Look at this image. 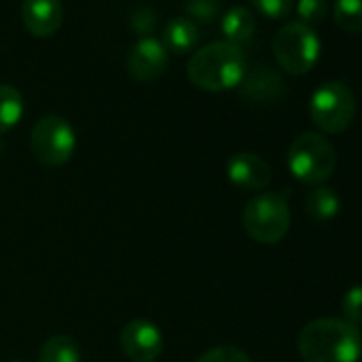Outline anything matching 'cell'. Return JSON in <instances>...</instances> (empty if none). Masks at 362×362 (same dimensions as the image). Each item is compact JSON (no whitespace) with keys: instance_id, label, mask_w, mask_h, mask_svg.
Segmentation results:
<instances>
[{"instance_id":"obj_1","label":"cell","mask_w":362,"mask_h":362,"mask_svg":"<svg viewBox=\"0 0 362 362\" xmlns=\"http://www.w3.org/2000/svg\"><path fill=\"white\" fill-rule=\"evenodd\" d=\"M305 362H360L362 330L343 317H317L298 332Z\"/></svg>"},{"instance_id":"obj_2","label":"cell","mask_w":362,"mask_h":362,"mask_svg":"<svg viewBox=\"0 0 362 362\" xmlns=\"http://www.w3.org/2000/svg\"><path fill=\"white\" fill-rule=\"evenodd\" d=\"M247 71L243 47L228 41H214L201 47L186 64L188 79L205 92H226L237 88Z\"/></svg>"},{"instance_id":"obj_3","label":"cell","mask_w":362,"mask_h":362,"mask_svg":"<svg viewBox=\"0 0 362 362\" xmlns=\"http://www.w3.org/2000/svg\"><path fill=\"white\" fill-rule=\"evenodd\" d=\"M290 173L309 186H322L334 175L337 149L322 132H300L288 149Z\"/></svg>"},{"instance_id":"obj_4","label":"cell","mask_w":362,"mask_h":362,"mask_svg":"<svg viewBox=\"0 0 362 362\" xmlns=\"http://www.w3.org/2000/svg\"><path fill=\"white\" fill-rule=\"evenodd\" d=\"M241 220L245 233L256 243L275 245L290 230V207L281 194L260 192L245 203Z\"/></svg>"},{"instance_id":"obj_5","label":"cell","mask_w":362,"mask_h":362,"mask_svg":"<svg viewBox=\"0 0 362 362\" xmlns=\"http://www.w3.org/2000/svg\"><path fill=\"white\" fill-rule=\"evenodd\" d=\"M311 122L326 134L347 130L356 115V98L351 88L341 79H330L317 86L309 100Z\"/></svg>"},{"instance_id":"obj_6","label":"cell","mask_w":362,"mask_h":362,"mask_svg":"<svg viewBox=\"0 0 362 362\" xmlns=\"http://www.w3.org/2000/svg\"><path fill=\"white\" fill-rule=\"evenodd\" d=\"M277 64L290 75H305L320 58V37L303 22H290L273 39Z\"/></svg>"},{"instance_id":"obj_7","label":"cell","mask_w":362,"mask_h":362,"mask_svg":"<svg viewBox=\"0 0 362 362\" xmlns=\"http://www.w3.org/2000/svg\"><path fill=\"white\" fill-rule=\"evenodd\" d=\"M77 147L75 128L60 115L41 117L30 132V149L45 166H64Z\"/></svg>"},{"instance_id":"obj_8","label":"cell","mask_w":362,"mask_h":362,"mask_svg":"<svg viewBox=\"0 0 362 362\" xmlns=\"http://www.w3.org/2000/svg\"><path fill=\"white\" fill-rule=\"evenodd\" d=\"M119 345L126 358L132 362H156L162 354L164 339L153 322L136 317L122 328Z\"/></svg>"},{"instance_id":"obj_9","label":"cell","mask_w":362,"mask_h":362,"mask_svg":"<svg viewBox=\"0 0 362 362\" xmlns=\"http://www.w3.org/2000/svg\"><path fill=\"white\" fill-rule=\"evenodd\" d=\"M128 73L134 81H156L164 75L168 66V52L162 41L153 37L139 39L128 54Z\"/></svg>"},{"instance_id":"obj_10","label":"cell","mask_w":362,"mask_h":362,"mask_svg":"<svg viewBox=\"0 0 362 362\" xmlns=\"http://www.w3.org/2000/svg\"><path fill=\"white\" fill-rule=\"evenodd\" d=\"M226 175L230 184L252 192L264 190L273 179L271 164L254 151H239L230 156L226 162Z\"/></svg>"},{"instance_id":"obj_11","label":"cell","mask_w":362,"mask_h":362,"mask_svg":"<svg viewBox=\"0 0 362 362\" xmlns=\"http://www.w3.org/2000/svg\"><path fill=\"white\" fill-rule=\"evenodd\" d=\"M239 88L241 96L254 103H277L286 94V83L281 75L267 64L247 69Z\"/></svg>"},{"instance_id":"obj_12","label":"cell","mask_w":362,"mask_h":362,"mask_svg":"<svg viewBox=\"0 0 362 362\" xmlns=\"http://www.w3.org/2000/svg\"><path fill=\"white\" fill-rule=\"evenodd\" d=\"M64 20V11L60 0H24L22 5V22L30 35L39 39L54 37Z\"/></svg>"},{"instance_id":"obj_13","label":"cell","mask_w":362,"mask_h":362,"mask_svg":"<svg viewBox=\"0 0 362 362\" xmlns=\"http://www.w3.org/2000/svg\"><path fill=\"white\" fill-rule=\"evenodd\" d=\"M201 39V30L194 20L190 18H175L162 30V45L166 52L173 54H186L197 47Z\"/></svg>"},{"instance_id":"obj_14","label":"cell","mask_w":362,"mask_h":362,"mask_svg":"<svg viewBox=\"0 0 362 362\" xmlns=\"http://www.w3.org/2000/svg\"><path fill=\"white\" fill-rule=\"evenodd\" d=\"M339 211H341V199L328 186H315L305 199V214L315 224L330 222L332 218L339 216Z\"/></svg>"},{"instance_id":"obj_15","label":"cell","mask_w":362,"mask_h":362,"mask_svg":"<svg viewBox=\"0 0 362 362\" xmlns=\"http://www.w3.org/2000/svg\"><path fill=\"white\" fill-rule=\"evenodd\" d=\"M222 33H224V41L233 43V45H245L247 41H252L254 33H256V18L247 7H233L224 13L222 18Z\"/></svg>"},{"instance_id":"obj_16","label":"cell","mask_w":362,"mask_h":362,"mask_svg":"<svg viewBox=\"0 0 362 362\" xmlns=\"http://www.w3.org/2000/svg\"><path fill=\"white\" fill-rule=\"evenodd\" d=\"M24 115V96L18 88L0 83V134L16 128Z\"/></svg>"},{"instance_id":"obj_17","label":"cell","mask_w":362,"mask_h":362,"mask_svg":"<svg viewBox=\"0 0 362 362\" xmlns=\"http://www.w3.org/2000/svg\"><path fill=\"white\" fill-rule=\"evenodd\" d=\"M39 362H81V351L75 339L66 334H54L41 345Z\"/></svg>"},{"instance_id":"obj_18","label":"cell","mask_w":362,"mask_h":362,"mask_svg":"<svg viewBox=\"0 0 362 362\" xmlns=\"http://www.w3.org/2000/svg\"><path fill=\"white\" fill-rule=\"evenodd\" d=\"M332 16L345 33H362V0H334Z\"/></svg>"},{"instance_id":"obj_19","label":"cell","mask_w":362,"mask_h":362,"mask_svg":"<svg viewBox=\"0 0 362 362\" xmlns=\"http://www.w3.org/2000/svg\"><path fill=\"white\" fill-rule=\"evenodd\" d=\"M296 13L307 26L320 24L328 16V0H296Z\"/></svg>"},{"instance_id":"obj_20","label":"cell","mask_w":362,"mask_h":362,"mask_svg":"<svg viewBox=\"0 0 362 362\" xmlns=\"http://www.w3.org/2000/svg\"><path fill=\"white\" fill-rule=\"evenodd\" d=\"M197 362H252V358L235 345H218L205 351Z\"/></svg>"},{"instance_id":"obj_21","label":"cell","mask_w":362,"mask_h":362,"mask_svg":"<svg viewBox=\"0 0 362 362\" xmlns=\"http://www.w3.org/2000/svg\"><path fill=\"white\" fill-rule=\"evenodd\" d=\"M341 309H343V320L351 322V324H362V284L354 286L345 292L343 300H341Z\"/></svg>"},{"instance_id":"obj_22","label":"cell","mask_w":362,"mask_h":362,"mask_svg":"<svg viewBox=\"0 0 362 362\" xmlns=\"http://www.w3.org/2000/svg\"><path fill=\"white\" fill-rule=\"evenodd\" d=\"M252 5L267 18H286L292 7H294V0H252Z\"/></svg>"},{"instance_id":"obj_23","label":"cell","mask_w":362,"mask_h":362,"mask_svg":"<svg viewBox=\"0 0 362 362\" xmlns=\"http://www.w3.org/2000/svg\"><path fill=\"white\" fill-rule=\"evenodd\" d=\"M186 9H188V16L199 22H214V18L220 11L216 0H188Z\"/></svg>"},{"instance_id":"obj_24","label":"cell","mask_w":362,"mask_h":362,"mask_svg":"<svg viewBox=\"0 0 362 362\" xmlns=\"http://www.w3.org/2000/svg\"><path fill=\"white\" fill-rule=\"evenodd\" d=\"M130 24H132V30H134V33H139V35H147V33H151V30L156 28V24H158V16L153 13V9H149V7H141V9H136V11L132 13Z\"/></svg>"},{"instance_id":"obj_25","label":"cell","mask_w":362,"mask_h":362,"mask_svg":"<svg viewBox=\"0 0 362 362\" xmlns=\"http://www.w3.org/2000/svg\"><path fill=\"white\" fill-rule=\"evenodd\" d=\"M11 362H24V360H11Z\"/></svg>"}]
</instances>
